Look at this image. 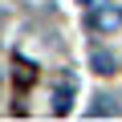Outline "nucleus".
<instances>
[{
	"instance_id": "f257e3e1",
	"label": "nucleus",
	"mask_w": 122,
	"mask_h": 122,
	"mask_svg": "<svg viewBox=\"0 0 122 122\" xmlns=\"http://www.w3.org/2000/svg\"><path fill=\"white\" fill-rule=\"evenodd\" d=\"M118 25H122V8H114V4H98V8H90V16H86V29H98V33L118 29Z\"/></svg>"
},
{
	"instance_id": "f03ea898",
	"label": "nucleus",
	"mask_w": 122,
	"mask_h": 122,
	"mask_svg": "<svg viewBox=\"0 0 122 122\" xmlns=\"http://www.w3.org/2000/svg\"><path fill=\"white\" fill-rule=\"evenodd\" d=\"M69 106H73V77H65L57 86V94H53V114H69Z\"/></svg>"
},
{
	"instance_id": "20e7f679",
	"label": "nucleus",
	"mask_w": 122,
	"mask_h": 122,
	"mask_svg": "<svg viewBox=\"0 0 122 122\" xmlns=\"http://www.w3.org/2000/svg\"><path fill=\"white\" fill-rule=\"evenodd\" d=\"M106 114H118L114 98H94V106H90V118H106Z\"/></svg>"
},
{
	"instance_id": "7ed1b4c3",
	"label": "nucleus",
	"mask_w": 122,
	"mask_h": 122,
	"mask_svg": "<svg viewBox=\"0 0 122 122\" xmlns=\"http://www.w3.org/2000/svg\"><path fill=\"white\" fill-rule=\"evenodd\" d=\"M90 65H94V73H114V69H118V57L106 53V49H94V53H90Z\"/></svg>"
},
{
	"instance_id": "39448f33",
	"label": "nucleus",
	"mask_w": 122,
	"mask_h": 122,
	"mask_svg": "<svg viewBox=\"0 0 122 122\" xmlns=\"http://www.w3.org/2000/svg\"><path fill=\"white\" fill-rule=\"evenodd\" d=\"M81 4H86V8H98V4H106V0H81Z\"/></svg>"
}]
</instances>
